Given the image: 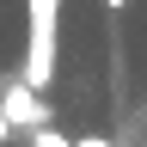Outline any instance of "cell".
I'll use <instances>...</instances> for the list:
<instances>
[{
  "mask_svg": "<svg viewBox=\"0 0 147 147\" xmlns=\"http://www.w3.org/2000/svg\"><path fill=\"white\" fill-rule=\"evenodd\" d=\"M0 104H6V123H12V129H31V135L55 129V123H49V104L37 98V86H25V80H6Z\"/></svg>",
  "mask_w": 147,
  "mask_h": 147,
  "instance_id": "1",
  "label": "cell"
},
{
  "mask_svg": "<svg viewBox=\"0 0 147 147\" xmlns=\"http://www.w3.org/2000/svg\"><path fill=\"white\" fill-rule=\"evenodd\" d=\"M31 6V25L37 31H55V12H61V0H25Z\"/></svg>",
  "mask_w": 147,
  "mask_h": 147,
  "instance_id": "2",
  "label": "cell"
},
{
  "mask_svg": "<svg viewBox=\"0 0 147 147\" xmlns=\"http://www.w3.org/2000/svg\"><path fill=\"white\" fill-rule=\"evenodd\" d=\"M31 147H74V141L61 135V129H43V135H31Z\"/></svg>",
  "mask_w": 147,
  "mask_h": 147,
  "instance_id": "3",
  "label": "cell"
},
{
  "mask_svg": "<svg viewBox=\"0 0 147 147\" xmlns=\"http://www.w3.org/2000/svg\"><path fill=\"white\" fill-rule=\"evenodd\" d=\"M74 147H110L104 135H74Z\"/></svg>",
  "mask_w": 147,
  "mask_h": 147,
  "instance_id": "4",
  "label": "cell"
},
{
  "mask_svg": "<svg viewBox=\"0 0 147 147\" xmlns=\"http://www.w3.org/2000/svg\"><path fill=\"white\" fill-rule=\"evenodd\" d=\"M6 135H12V123H6V104H0V147H6Z\"/></svg>",
  "mask_w": 147,
  "mask_h": 147,
  "instance_id": "5",
  "label": "cell"
},
{
  "mask_svg": "<svg viewBox=\"0 0 147 147\" xmlns=\"http://www.w3.org/2000/svg\"><path fill=\"white\" fill-rule=\"evenodd\" d=\"M104 6H110V12H123V6H129V0H104Z\"/></svg>",
  "mask_w": 147,
  "mask_h": 147,
  "instance_id": "6",
  "label": "cell"
}]
</instances>
